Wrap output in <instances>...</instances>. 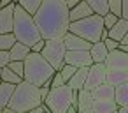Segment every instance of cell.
Here are the masks:
<instances>
[{
    "label": "cell",
    "instance_id": "30",
    "mask_svg": "<svg viewBox=\"0 0 128 113\" xmlns=\"http://www.w3.org/2000/svg\"><path fill=\"white\" fill-rule=\"evenodd\" d=\"M7 67L12 69L18 76L23 78V60H9V62H7Z\"/></svg>",
    "mask_w": 128,
    "mask_h": 113
},
{
    "label": "cell",
    "instance_id": "29",
    "mask_svg": "<svg viewBox=\"0 0 128 113\" xmlns=\"http://www.w3.org/2000/svg\"><path fill=\"white\" fill-rule=\"evenodd\" d=\"M102 20H104V28H107V30H109V28H110V27L118 21V16L107 11L105 14H102Z\"/></svg>",
    "mask_w": 128,
    "mask_h": 113
},
{
    "label": "cell",
    "instance_id": "37",
    "mask_svg": "<svg viewBox=\"0 0 128 113\" xmlns=\"http://www.w3.org/2000/svg\"><path fill=\"white\" fill-rule=\"evenodd\" d=\"M65 2H67V6H68V7H72L76 2H79V0H65Z\"/></svg>",
    "mask_w": 128,
    "mask_h": 113
},
{
    "label": "cell",
    "instance_id": "28",
    "mask_svg": "<svg viewBox=\"0 0 128 113\" xmlns=\"http://www.w3.org/2000/svg\"><path fill=\"white\" fill-rule=\"evenodd\" d=\"M107 9H109V13L121 18V0H107Z\"/></svg>",
    "mask_w": 128,
    "mask_h": 113
},
{
    "label": "cell",
    "instance_id": "20",
    "mask_svg": "<svg viewBox=\"0 0 128 113\" xmlns=\"http://www.w3.org/2000/svg\"><path fill=\"white\" fill-rule=\"evenodd\" d=\"M7 53H9V60H25V57L30 53V46L14 41V44L7 50Z\"/></svg>",
    "mask_w": 128,
    "mask_h": 113
},
{
    "label": "cell",
    "instance_id": "19",
    "mask_svg": "<svg viewBox=\"0 0 128 113\" xmlns=\"http://www.w3.org/2000/svg\"><path fill=\"white\" fill-rule=\"evenodd\" d=\"M88 67L90 65H82V67H77L74 71V74L70 76V80L67 81V85L74 90H79L84 87V80H86V74H88Z\"/></svg>",
    "mask_w": 128,
    "mask_h": 113
},
{
    "label": "cell",
    "instance_id": "16",
    "mask_svg": "<svg viewBox=\"0 0 128 113\" xmlns=\"http://www.w3.org/2000/svg\"><path fill=\"white\" fill-rule=\"evenodd\" d=\"M126 34H128V20L126 18H118V21L107 30V37H110L114 41H119Z\"/></svg>",
    "mask_w": 128,
    "mask_h": 113
},
{
    "label": "cell",
    "instance_id": "18",
    "mask_svg": "<svg viewBox=\"0 0 128 113\" xmlns=\"http://www.w3.org/2000/svg\"><path fill=\"white\" fill-rule=\"evenodd\" d=\"M90 94L93 99H114V85L104 81V83L93 87L90 90Z\"/></svg>",
    "mask_w": 128,
    "mask_h": 113
},
{
    "label": "cell",
    "instance_id": "1",
    "mask_svg": "<svg viewBox=\"0 0 128 113\" xmlns=\"http://www.w3.org/2000/svg\"><path fill=\"white\" fill-rule=\"evenodd\" d=\"M32 18L42 39H62L70 23L65 0H40Z\"/></svg>",
    "mask_w": 128,
    "mask_h": 113
},
{
    "label": "cell",
    "instance_id": "27",
    "mask_svg": "<svg viewBox=\"0 0 128 113\" xmlns=\"http://www.w3.org/2000/svg\"><path fill=\"white\" fill-rule=\"evenodd\" d=\"M77 67H74V65H70V64H63L58 71H60V74H62V78H63V81L67 83L68 80H70V76L74 74V71H76Z\"/></svg>",
    "mask_w": 128,
    "mask_h": 113
},
{
    "label": "cell",
    "instance_id": "4",
    "mask_svg": "<svg viewBox=\"0 0 128 113\" xmlns=\"http://www.w3.org/2000/svg\"><path fill=\"white\" fill-rule=\"evenodd\" d=\"M54 69L49 65V62L35 51H30L25 60H23V80L40 87L44 83H48L53 76Z\"/></svg>",
    "mask_w": 128,
    "mask_h": 113
},
{
    "label": "cell",
    "instance_id": "14",
    "mask_svg": "<svg viewBox=\"0 0 128 113\" xmlns=\"http://www.w3.org/2000/svg\"><path fill=\"white\" fill-rule=\"evenodd\" d=\"M91 104H93V97L90 94L88 88H79L77 90V111L79 113H91Z\"/></svg>",
    "mask_w": 128,
    "mask_h": 113
},
{
    "label": "cell",
    "instance_id": "7",
    "mask_svg": "<svg viewBox=\"0 0 128 113\" xmlns=\"http://www.w3.org/2000/svg\"><path fill=\"white\" fill-rule=\"evenodd\" d=\"M65 44L62 39H44V48L40 50V55L49 62V65L58 71L63 65V57H65Z\"/></svg>",
    "mask_w": 128,
    "mask_h": 113
},
{
    "label": "cell",
    "instance_id": "2",
    "mask_svg": "<svg viewBox=\"0 0 128 113\" xmlns=\"http://www.w3.org/2000/svg\"><path fill=\"white\" fill-rule=\"evenodd\" d=\"M11 34L14 35L16 41L26 44V46H32L34 43H37L40 37V32L32 18V14L28 11H25L18 2L14 4V14H12V30Z\"/></svg>",
    "mask_w": 128,
    "mask_h": 113
},
{
    "label": "cell",
    "instance_id": "32",
    "mask_svg": "<svg viewBox=\"0 0 128 113\" xmlns=\"http://www.w3.org/2000/svg\"><path fill=\"white\" fill-rule=\"evenodd\" d=\"M102 43H104V46L107 48V51H110V50H116V48H118V44H119L118 41H114V39H110V37L104 39Z\"/></svg>",
    "mask_w": 128,
    "mask_h": 113
},
{
    "label": "cell",
    "instance_id": "11",
    "mask_svg": "<svg viewBox=\"0 0 128 113\" xmlns=\"http://www.w3.org/2000/svg\"><path fill=\"white\" fill-rule=\"evenodd\" d=\"M14 4L11 2L4 7H0V34H9L12 30V14H14Z\"/></svg>",
    "mask_w": 128,
    "mask_h": 113
},
{
    "label": "cell",
    "instance_id": "21",
    "mask_svg": "<svg viewBox=\"0 0 128 113\" xmlns=\"http://www.w3.org/2000/svg\"><path fill=\"white\" fill-rule=\"evenodd\" d=\"M90 55H91V60L93 62H104L105 57H107V48L104 46L102 41H96V43H91L90 46Z\"/></svg>",
    "mask_w": 128,
    "mask_h": 113
},
{
    "label": "cell",
    "instance_id": "8",
    "mask_svg": "<svg viewBox=\"0 0 128 113\" xmlns=\"http://www.w3.org/2000/svg\"><path fill=\"white\" fill-rule=\"evenodd\" d=\"M104 81H105V65H104V62H93L88 67V74H86L82 88L91 90L93 87H96V85H100Z\"/></svg>",
    "mask_w": 128,
    "mask_h": 113
},
{
    "label": "cell",
    "instance_id": "9",
    "mask_svg": "<svg viewBox=\"0 0 128 113\" xmlns=\"http://www.w3.org/2000/svg\"><path fill=\"white\" fill-rule=\"evenodd\" d=\"M63 64H70L74 67H82V65H91V55L88 50H67L63 57Z\"/></svg>",
    "mask_w": 128,
    "mask_h": 113
},
{
    "label": "cell",
    "instance_id": "15",
    "mask_svg": "<svg viewBox=\"0 0 128 113\" xmlns=\"http://www.w3.org/2000/svg\"><path fill=\"white\" fill-rule=\"evenodd\" d=\"M118 104L114 99H93L91 113H116Z\"/></svg>",
    "mask_w": 128,
    "mask_h": 113
},
{
    "label": "cell",
    "instance_id": "17",
    "mask_svg": "<svg viewBox=\"0 0 128 113\" xmlns=\"http://www.w3.org/2000/svg\"><path fill=\"white\" fill-rule=\"evenodd\" d=\"M128 81V69H105V83L119 85Z\"/></svg>",
    "mask_w": 128,
    "mask_h": 113
},
{
    "label": "cell",
    "instance_id": "6",
    "mask_svg": "<svg viewBox=\"0 0 128 113\" xmlns=\"http://www.w3.org/2000/svg\"><path fill=\"white\" fill-rule=\"evenodd\" d=\"M72 90L67 83L60 87H49V92L44 99V104L49 108L51 113H65L72 102Z\"/></svg>",
    "mask_w": 128,
    "mask_h": 113
},
{
    "label": "cell",
    "instance_id": "26",
    "mask_svg": "<svg viewBox=\"0 0 128 113\" xmlns=\"http://www.w3.org/2000/svg\"><path fill=\"white\" fill-rule=\"evenodd\" d=\"M16 2H18L25 11H28L30 14H34V11L37 9V6L40 4V0H16Z\"/></svg>",
    "mask_w": 128,
    "mask_h": 113
},
{
    "label": "cell",
    "instance_id": "10",
    "mask_svg": "<svg viewBox=\"0 0 128 113\" xmlns=\"http://www.w3.org/2000/svg\"><path fill=\"white\" fill-rule=\"evenodd\" d=\"M104 65L105 69H128V51H121L119 48L107 51Z\"/></svg>",
    "mask_w": 128,
    "mask_h": 113
},
{
    "label": "cell",
    "instance_id": "34",
    "mask_svg": "<svg viewBox=\"0 0 128 113\" xmlns=\"http://www.w3.org/2000/svg\"><path fill=\"white\" fill-rule=\"evenodd\" d=\"M9 62V53L6 50H0V67H4Z\"/></svg>",
    "mask_w": 128,
    "mask_h": 113
},
{
    "label": "cell",
    "instance_id": "31",
    "mask_svg": "<svg viewBox=\"0 0 128 113\" xmlns=\"http://www.w3.org/2000/svg\"><path fill=\"white\" fill-rule=\"evenodd\" d=\"M63 83H65V81H63L60 71H54L53 76H51V80H49V87H60V85H63Z\"/></svg>",
    "mask_w": 128,
    "mask_h": 113
},
{
    "label": "cell",
    "instance_id": "38",
    "mask_svg": "<svg viewBox=\"0 0 128 113\" xmlns=\"http://www.w3.org/2000/svg\"><path fill=\"white\" fill-rule=\"evenodd\" d=\"M0 69H2V67H0Z\"/></svg>",
    "mask_w": 128,
    "mask_h": 113
},
{
    "label": "cell",
    "instance_id": "25",
    "mask_svg": "<svg viewBox=\"0 0 128 113\" xmlns=\"http://www.w3.org/2000/svg\"><path fill=\"white\" fill-rule=\"evenodd\" d=\"M14 41H16V39H14V35H12L11 32H9V34H0V50H6V51H7V50L14 44Z\"/></svg>",
    "mask_w": 128,
    "mask_h": 113
},
{
    "label": "cell",
    "instance_id": "35",
    "mask_svg": "<svg viewBox=\"0 0 128 113\" xmlns=\"http://www.w3.org/2000/svg\"><path fill=\"white\" fill-rule=\"evenodd\" d=\"M121 18L128 20V0H121Z\"/></svg>",
    "mask_w": 128,
    "mask_h": 113
},
{
    "label": "cell",
    "instance_id": "36",
    "mask_svg": "<svg viewBox=\"0 0 128 113\" xmlns=\"http://www.w3.org/2000/svg\"><path fill=\"white\" fill-rule=\"evenodd\" d=\"M11 2H14V0H0V7H4V6H7Z\"/></svg>",
    "mask_w": 128,
    "mask_h": 113
},
{
    "label": "cell",
    "instance_id": "13",
    "mask_svg": "<svg viewBox=\"0 0 128 113\" xmlns=\"http://www.w3.org/2000/svg\"><path fill=\"white\" fill-rule=\"evenodd\" d=\"M91 13H93V9L90 7V4L86 0H79V2H76L72 7H68V20L76 21V20L84 18V16H90Z\"/></svg>",
    "mask_w": 128,
    "mask_h": 113
},
{
    "label": "cell",
    "instance_id": "23",
    "mask_svg": "<svg viewBox=\"0 0 128 113\" xmlns=\"http://www.w3.org/2000/svg\"><path fill=\"white\" fill-rule=\"evenodd\" d=\"M14 83H7V81H2L0 80V108H6L11 95H12V90H14Z\"/></svg>",
    "mask_w": 128,
    "mask_h": 113
},
{
    "label": "cell",
    "instance_id": "3",
    "mask_svg": "<svg viewBox=\"0 0 128 113\" xmlns=\"http://www.w3.org/2000/svg\"><path fill=\"white\" fill-rule=\"evenodd\" d=\"M40 102L42 101L39 95V87L26 80H21L20 83H16L7 108L11 109V113H26Z\"/></svg>",
    "mask_w": 128,
    "mask_h": 113
},
{
    "label": "cell",
    "instance_id": "12",
    "mask_svg": "<svg viewBox=\"0 0 128 113\" xmlns=\"http://www.w3.org/2000/svg\"><path fill=\"white\" fill-rule=\"evenodd\" d=\"M62 41L65 44V50H90V46H91L90 41H86V39H82V37H79L68 30L63 34Z\"/></svg>",
    "mask_w": 128,
    "mask_h": 113
},
{
    "label": "cell",
    "instance_id": "22",
    "mask_svg": "<svg viewBox=\"0 0 128 113\" xmlns=\"http://www.w3.org/2000/svg\"><path fill=\"white\" fill-rule=\"evenodd\" d=\"M114 101H116L118 106L128 104V81L119 83V85L114 87Z\"/></svg>",
    "mask_w": 128,
    "mask_h": 113
},
{
    "label": "cell",
    "instance_id": "24",
    "mask_svg": "<svg viewBox=\"0 0 128 113\" xmlns=\"http://www.w3.org/2000/svg\"><path fill=\"white\" fill-rule=\"evenodd\" d=\"M0 80H2V81H7V83H14V85H16V83H20L23 78H21V76H18V74H16L12 69H9V67H7V64H6L2 69H0Z\"/></svg>",
    "mask_w": 128,
    "mask_h": 113
},
{
    "label": "cell",
    "instance_id": "5",
    "mask_svg": "<svg viewBox=\"0 0 128 113\" xmlns=\"http://www.w3.org/2000/svg\"><path fill=\"white\" fill-rule=\"evenodd\" d=\"M102 30H104V20H102V14H96V13H91L90 16H84L81 20L68 23V32H72L90 43L100 41Z\"/></svg>",
    "mask_w": 128,
    "mask_h": 113
},
{
    "label": "cell",
    "instance_id": "33",
    "mask_svg": "<svg viewBox=\"0 0 128 113\" xmlns=\"http://www.w3.org/2000/svg\"><path fill=\"white\" fill-rule=\"evenodd\" d=\"M44 48V39H39L37 43H34L30 46V51H35V53H40V50Z\"/></svg>",
    "mask_w": 128,
    "mask_h": 113
}]
</instances>
